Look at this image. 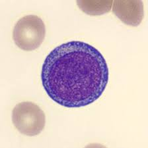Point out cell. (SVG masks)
Returning <instances> with one entry per match:
<instances>
[{"instance_id": "cell-1", "label": "cell", "mask_w": 148, "mask_h": 148, "mask_svg": "<svg viewBox=\"0 0 148 148\" xmlns=\"http://www.w3.org/2000/svg\"><path fill=\"white\" fill-rule=\"evenodd\" d=\"M109 75L107 61L99 50L87 43L71 41L48 55L41 80L50 98L73 108L97 101L106 89Z\"/></svg>"}, {"instance_id": "cell-2", "label": "cell", "mask_w": 148, "mask_h": 148, "mask_svg": "<svg viewBox=\"0 0 148 148\" xmlns=\"http://www.w3.org/2000/svg\"><path fill=\"white\" fill-rule=\"evenodd\" d=\"M46 36L44 23L37 15H27L17 22L13 30L16 46L24 51H30L41 46Z\"/></svg>"}, {"instance_id": "cell-3", "label": "cell", "mask_w": 148, "mask_h": 148, "mask_svg": "<svg viewBox=\"0 0 148 148\" xmlns=\"http://www.w3.org/2000/svg\"><path fill=\"white\" fill-rule=\"evenodd\" d=\"M12 122L20 133L34 136L44 130L46 116L37 104L29 101L21 102L16 105L13 109Z\"/></svg>"}, {"instance_id": "cell-4", "label": "cell", "mask_w": 148, "mask_h": 148, "mask_svg": "<svg viewBox=\"0 0 148 148\" xmlns=\"http://www.w3.org/2000/svg\"><path fill=\"white\" fill-rule=\"evenodd\" d=\"M113 12L126 25L137 27L144 18V3L141 1H114Z\"/></svg>"}, {"instance_id": "cell-5", "label": "cell", "mask_w": 148, "mask_h": 148, "mask_svg": "<svg viewBox=\"0 0 148 148\" xmlns=\"http://www.w3.org/2000/svg\"><path fill=\"white\" fill-rule=\"evenodd\" d=\"M113 1H77L79 8L89 15H101L111 11Z\"/></svg>"}]
</instances>
